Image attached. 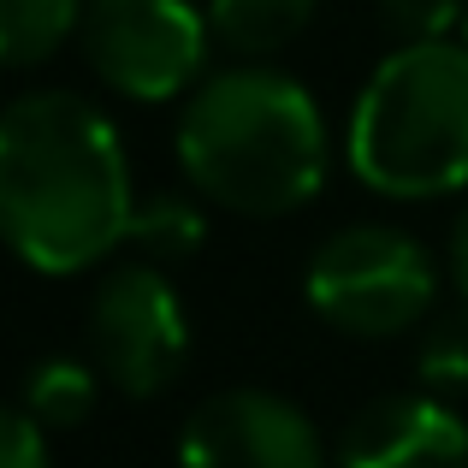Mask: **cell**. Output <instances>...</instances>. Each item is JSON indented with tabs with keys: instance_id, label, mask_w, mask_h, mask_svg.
<instances>
[{
	"instance_id": "cell-14",
	"label": "cell",
	"mask_w": 468,
	"mask_h": 468,
	"mask_svg": "<svg viewBox=\"0 0 468 468\" xmlns=\"http://www.w3.org/2000/svg\"><path fill=\"white\" fill-rule=\"evenodd\" d=\"M468 0H379L386 30L403 42H451V30H463Z\"/></svg>"
},
{
	"instance_id": "cell-16",
	"label": "cell",
	"mask_w": 468,
	"mask_h": 468,
	"mask_svg": "<svg viewBox=\"0 0 468 468\" xmlns=\"http://www.w3.org/2000/svg\"><path fill=\"white\" fill-rule=\"evenodd\" d=\"M451 267H457V291L468 303V214L457 219V238H451Z\"/></svg>"
},
{
	"instance_id": "cell-4",
	"label": "cell",
	"mask_w": 468,
	"mask_h": 468,
	"mask_svg": "<svg viewBox=\"0 0 468 468\" xmlns=\"http://www.w3.org/2000/svg\"><path fill=\"white\" fill-rule=\"evenodd\" d=\"M309 309L350 338H398L433 309V255L398 226H344L309 255Z\"/></svg>"
},
{
	"instance_id": "cell-10",
	"label": "cell",
	"mask_w": 468,
	"mask_h": 468,
	"mask_svg": "<svg viewBox=\"0 0 468 468\" xmlns=\"http://www.w3.org/2000/svg\"><path fill=\"white\" fill-rule=\"evenodd\" d=\"M83 6L90 0H0V59L12 71L42 66L83 30Z\"/></svg>"
},
{
	"instance_id": "cell-8",
	"label": "cell",
	"mask_w": 468,
	"mask_h": 468,
	"mask_svg": "<svg viewBox=\"0 0 468 468\" xmlns=\"http://www.w3.org/2000/svg\"><path fill=\"white\" fill-rule=\"evenodd\" d=\"M338 468H468V427L445 398H379L344 427Z\"/></svg>"
},
{
	"instance_id": "cell-3",
	"label": "cell",
	"mask_w": 468,
	"mask_h": 468,
	"mask_svg": "<svg viewBox=\"0 0 468 468\" xmlns=\"http://www.w3.org/2000/svg\"><path fill=\"white\" fill-rule=\"evenodd\" d=\"M344 154L391 202L468 190V42H403L379 59L350 107Z\"/></svg>"
},
{
	"instance_id": "cell-17",
	"label": "cell",
	"mask_w": 468,
	"mask_h": 468,
	"mask_svg": "<svg viewBox=\"0 0 468 468\" xmlns=\"http://www.w3.org/2000/svg\"><path fill=\"white\" fill-rule=\"evenodd\" d=\"M463 42H468V12H463Z\"/></svg>"
},
{
	"instance_id": "cell-7",
	"label": "cell",
	"mask_w": 468,
	"mask_h": 468,
	"mask_svg": "<svg viewBox=\"0 0 468 468\" xmlns=\"http://www.w3.org/2000/svg\"><path fill=\"white\" fill-rule=\"evenodd\" d=\"M178 468H326L320 427L261 386L214 391L178 433Z\"/></svg>"
},
{
	"instance_id": "cell-12",
	"label": "cell",
	"mask_w": 468,
	"mask_h": 468,
	"mask_svg": "<svg viewBox=\"0 0 468 468\" xmlns=\"http://www.w3.org/2000/svg\"><path fill=\"white\" fill-rule=\"evenodd\" d=\"M131 243L143 250V261H184L207 243V214L190 202V196L160 190L149 202H137V219H131Z\"/></svg>"
},
{
	"instance_id": "cell-5",
	"label": "cell",
	"mask_w": 468,
	"mask_h": 468,
	"mask_svg": "<svg viewBox=\"0 0 468 468\" xmlns=\"http://www.w3.org/2000/svg\"><path fill=\"white\" fill-rule=\"evenodd\" d=\"M83 59L125 101H172L207 66V12L190 0H90L83 6Z\"/></svg>"
},
{
	"instance_id": "cell-1",
	"label": "cell",
	"mask_w": 468,
	"mask_h": 468,
	"mask_svg": "<svg viewBox=\"0 0 468 468\" xmlns=\"http://www.w3.org/2000/svg\"><path fill=\"white\" fill-rule=\"evenodd\" d=\"M0 219L36 273L66 279L131 243L137 196L113 119L71 90H30L0 113Z\"/></svg>"
},
{
	"instance_id": "cell-2",
	"label": "cell",
	"mask_w": 468,
	"mask_h": 468,
	"mask_svg": "<svg viewBox=\"0 0 468 468\" xmlns=\"http://www.w3.org/2000/svg\"><path fill=\"white\" fill-rule=\"evenodd\" d=\"M190 190L243 219L297 214L326 178V125L314 95L273 66H231L196 83L178 119Z\"/></svg>"
},
{
	"instance_id": "cell-6",
	"label": "cell",
	"mask_w": 468,
	"mask_h": 468,
	"mask_svg": "<svg viewBox=\"0 0 468 468\" xmlns=\"http://www.w3.org/2000/svg\"><path fill=\"white\" fill-rule=\"evenodd\" d=\"M90 350L101 379L125 398H160L190 356V320L178 285L154 261H125L90 297Z\"/></svg>"
},
{
	"instance_id": "cell-11",
	"label": "cell",
	"mask_w": 468,
	"mask_h": 468,
	"mask_svg": "<svg viewBox=\"0 0 468 468\" xmlns=\"http://www.w3.org/2000/svg\"><path fill=\"white\" fill-rule=\"evenodd\" d=\"M95 374L101 367L78 362V356H42V362H30V374H24V415H30L36 427H78L83 415L95 410Z\"/></svg>"
},
{
	"instance_id": "cell-15",
	"label": "cell",
	"mask_w": 468,
	"mask_h": 468,
	"mask_svg": "<svg viewBox=\"0 0 468 468\" xmlns=\"http://www.w3.org/2000/svg\"><path fill=\"white\" fill-rule=\"evenodd\" d=\"M0 468H54V463H48V427H36L24 410H18V415H6Z\"/></svg>"
},
{
	"instance_id": "cell-9",
	"label": "cell",
	"mask_w": 468,
	"mask_h": 468,
	"mask_svg": "<svg viewBox=\"0 0 468 468\" xmlns=\"http://www.w3.org/2000/svg\"><path fill=\"white\" fill-rule=\"evenodd\" d=\"M320 0H207V30L238 59H267L309 30Z\"/></svg>"
},
{
	"instance_id": "cell-13",
	"label": "cell",
	"mask_w": 468,
	"mask_h": 468,
	"mask_svg": "<svg viewBox=\"0 0 468 468\" xmlns=\"http://www.w3.org/2000/svg\"><path fill=\"white\" fill-rule=\"evenodd\" d=\"M421 386L427 398H451L468 391V314L463 320H439L421 344Z\"/></svg>"
}]
</instances>
